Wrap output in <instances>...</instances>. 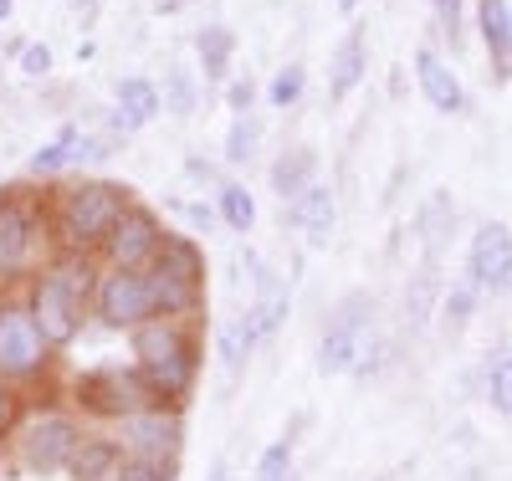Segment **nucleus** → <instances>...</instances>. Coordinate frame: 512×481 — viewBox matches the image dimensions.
Instances as JSON below:
<instances>
[{
	"instance_id": "obj_27",
	"label": "nucleus",
	"mask_w": 512,
	"mask_h": 481,
	"mask_svg": "<svg viewBox=\"0 0 512 481\" xmlns=\"http://www.w3.org/2000/svg\"><path fill=\"white\" fill-rule=\"evenodd\" d=\"M159 103H164V113L190 118V113H195V72H190V67H169V72H164Z\"/></svg>"
},
{
	"instance_id": "obj_14",
	"label": "nucleus",
	"mask_w": 512,
	"mask_h": 481,
	"mask_svg": "<svg viewBox=\"0 0 512 481\" xmlns=\"http://www.w3.org/2000/svg\"><path fill=\"white\" fill-rule=\"evenodd\" d=\"M333 221H338V200H333V190L323 180H313L297 200L282 205V226H297V231L308 236V246H328Z\"/></svg>"
},
{
	"instance_id": "obj_3",
	"label": "nucleus",
	"mask_w": 512,
	"mask_h": 481,
	"mask_svg": "<svg viewBox=\"0 0 512 481\" xmlns=\"http://www.w3.org/2000/svg\"><path fill=\"white\" fill-rule=\"evenodd\" d=\"M134 205V190L118 180H82L57 190L47 226L62 246V256H98V246L108 241V231L118 226V215Z\"/></svg>"
},
{
	"instance_id": "obj_1",
	"label": "nucleus",
	"mask_w": 512,
	"mask_h": 481,
	"mask_svg": "<svg viewBox=\"0 0 512 481\" xmlns=\"http://www.w3.org/2000/svg\"><path fill=\"white\" fill-rule=\"evenodd\" d=\"M93 282H98L93 256H57L31 277L26 308H31V318H36V328H41L52 354H62V348L77 343L82 323H88V313H93Z\"/></svg>"
},
{
	"instance_id": "obj_25",
	"label": "nucleus",
	"mask_w": 512,
	"mask_h": 481,
	"mask_svg": "<svg viewBox=\"0 0 512 481\" xmlns=\"http://www.w3.org/2000/svg\"><path fill=\"white\" fill-rule=\"evenodd\" d=\"M113 481H180V461H175V456H139V451H123Z\"/></svg>"
},
{
	"instance_id": "obj_29",
	"label": "nucleus",
	"mask_w": 512,
	"mask_h": 481,
	"mask_svg": "<svg viewBox=\"0 0 512 481\" xmlns=\"http://www.w3.org/2000/svg\"><path fill=\"white\" fill-rule=\"evenodd\" d=\"M72 139H77V123H67L52 144H41V149L31 154V174H36V180H47V174H62V169H67V149H72Z\"/></svg>"
},
{
	"instance_id": "obj_21",
	"label": "nucleus",
	"mask_w": 512,
	"mask_h": 481,
	"mask_svg": "<svg viewBox=\"0 0 512 481\" xmlns=\"http://www.w3.org/2000/svg\"><path fill=\"white\" fill-rule=\"evenodd\" d=\"M231 57H236V31L221 26V21H210L195 31V62L205 72V82H226L231 77Z\"/></svg>"
},
{
	"instance_id": "obj_9",
	"label": "nucleus",
	"mask_w": 512,
	"mask_h": 481,
	"mask_svg": "<svg viewBox=\"0 0 512 481\" xmlns=\"http://www.w3.org/2000/svg\"><path fill=\"white\" fill-rule=\"evenodd\" d=\"M93 318L113 333H134L139 323L154 318V292L144 272H123V267H103L93 282Z\"/></svg>"
},
{
	"instance_id": "obj_37",
	"label": "nucleus",
	"mask_w": 512,
	"mask_h": 481,
	"mask_svg": "<svg viewBox=\"0 0 512 481\" xmlns=\"http://www.w3.org/2000/svg\"><path fill=\"white\" fill-rule=\"evenodd\" d=\"M185 215H190V221H195L200 231H210V226H216V210H210V205H185Z\"/></svg>"
},
{
	"instance_id": "obj_35",
	"label": "nucleus",
	"mask_w": 512,
	"mask_h": 481,
	"mask_svg": "<svg viewBox=\"0 0 512 481\" xmlns=\"http://www.w3.org/2000/svg\"><path fill=\"white\" fill-rule=\"evenodd\" d=\"M226 103H231V113H251V103H256V82H251V77H236V82L226 87Z\"/></svg>"
},
{
	"instance_id": "obj_38",
	"label": "nucleus",
	"mask_w": 512,
	"mask_h": 481,
	"mask_svg": "<svg viewBox=\"0 0 512 481\" xmlns=\"http://www.w3.org/2000/svg\"><path fill=\"white\" fill-rule=\"evenodd\" d=\"M154 11H164V16H175V11H185V0H154Z\"/></svg>"
},
{
	"instance_id": "obj_31",
	"label": "nucleus",
	"mask_w": 512,
	"mask_h": 481,
	"mask_svg": "<svg viewBox=\"0 0 512 481\" xmlns=\"http://www.w3.org/2000/svg\"><path fill=\"white\" fill-rule=\"evenodd\" d=\"M303 87H308V67H303V62H287V67L272 77V87H267V103H272V108H292L297 98H303Z\"/></svg>"
},
{
	"instance_id": "obj_8",
	"label": "nucleus",
	"mask_w": 512,
	"mask_h": 481,
	"mask_svg": "<svg viewBox=\"0 0 512 481\" xmlns=\"http://www.w3.org/2000/svg\"><path fill=\"white\" fill-rule=\"evenodd\" d=\"M47 369H52V348L41 338L31 308L16 297H0V379L21 389V384L41 379Z\"/></svg>"
},
{
	"instance_id": "obj_10",
	"label": "nucleus",
	"mask_w": 512,
	"mask_h": 481,
	"mask_svg": "<svg viewBox=\"0 0 512 481\" xmlns=\"http://www.w3.org/2000/svg\"><path fill=\"white\" fill-rule=\"evenodd\" d=\"M164 241H169V231H164V221L149 210V205H128L123 215H118V226L108 231V241L98 246V256H103V267H123V272H144L149 261L164 251Z\"/></svg>"
},
{
	"instance_id": "obj_13",
	"label": "nucleus",
	"mask_w": 512,
	"mask_h": 481,
	"mask_svg": "<svg viewBox=\"0 0 512 481\" xmlns=\"http://www.w3.org/2000/svg\"><path fill=\"white\" fill-rule=\"evenodd\" d=\"M466 277L477 292H502L512 282V231L502 221H487L472 236V256H466Z\"/></svg>"
},
{
	"instance_id": "obj_6",
	"label": "nucleus",
	"mask_w": 512,
	"mask_h": 481,
	"mask_svg": "<svg viewBox=\"0 0 512 481\" xmlns=\"http://www.w3.org/2000/svg\"><path fill=\"white\" fill-rule=\"evenodd\" d=\"M154 292V318L195 323L205 313V251L195 236H169L164 251L144 267Z\"/></svg>"
},
{
	"instance_id": "obj_17",
	"label": "nucleus",
	"mask_w": 512,
	"mask_h": 481,
	"mask_svg": "<svg viewBox=\"0 0 512 481\" xmlns=\"http://www.w3.org/2000/svg\"><path fill=\"white\" fill-rule=\"evenodd\" d=\"M118 456H123V446L113 441V430H88L77 441V451H72V461H67V481H113V471H118Z\"/></svg>"
},
{
	"instance_id": "obj_22",
	"label": "nucleus",
	"mask_w": 512,
	"mask_h": 481,
	"mask_svg": "<svg viewBox=\"0 0 512 481\" xmlns=\"http://www.w3.org/2000/svg\"><path fill=\"white\" fill-rule=\"evenodd\" d=\"M313 180H318V154H313V149H287V154L272 164V190H277L282 205L297 200Z\"/></svg>"
},
{
	"instance_id": "obj_20",
	"label": "nucleus",
	"mask_w": 512,
	"mask_h": 481,
	"mask_svg": "<svg viewBox=\"0 0 512 481\" xmlns=\"http://www.w3.org/2000/svg\"><path fill=\"white\" fill-rule=\"evenodd\" d=\"M369 72V52H364V31H349L344 41L333 47V62H328V98L333 103H344L354 87L364 82Z\"/></svg>"
},
{
	"instance_id": "obj_26",
	"label": "nucleus",
	"mask_w": 512,
	"mask_h": 481,
	"mask_svg": "<svg viewBox=\"0 0 512 481\" xmlns=\"http://www.w3.org/2000/svg\"><path fill=\"white\" fill-rule=\"evenodd\" d=\"M256 149H262V118H256V113H236L231 134H226V159L231 164H251Z\"/></svg>"
},
{
	"instance_id": "obj_34",
	"label": "nucleus",
	"mask_w": 512,
	"mask_h": 481,
	"mask_svg": "<svg viewBox=\"0 0 512 481\" xmlns=\"http://www.w3.org/2000/svg\"><path fill=\"white\" fill-rule=\"evenodd\" d=\"M472 297H477V287H472V282L456 287V292L446 297V323H451V328H461V323H466V313H472Z\"/></svg>"
},
{
	"instance_id": "obj_18",
	"label": "nucleus",
	"mask_w": 512,
	"mask_h": 481,
	"mask_svg": "<svg viewBox=\"0 0 512 481\" xmlns=\"http://www.w3.org/2000/svg\"><path fill=\"white\" fill-rule=\"evenodd\" d=\"M262 348V328H256V318H251V308H241V313H231L221 328H216V359H221V369L236 379L246 364H251V354Z\"/></svg>"
},
{
	"instance_id": "obj_41",
	"label": "nucleus",
	"mask_w": 512,
	"mask_h": 481,
	"mask_svg": "<svg viewBox=\"0 0 512 481\" xmlns=\"http://www.w3.org/2000/svg\"><path fill=\"white\" fill-rule=\"evenodd\" d=\"M11 11H16V0H0V21H6Z\"/></svg>"
},
{
	"instance_id": "obj_16",
	"label": "nucleus",
	"mask_w": 512,
	"mask_h": 481,
	"mask_svg": "<svg viewBox=\"0 0 512 481\" xmlns=\"http://www.w3.org/2000/svg\"><path fill=\"white\" fill-rule=\"evenodd\" d=\"M415 77H420V93L431 98L436 113H466V87H461V77L451 72L446 57H436L431 47H420L415 52Z\"/></svg>"
},
{
	"instance_id": "obj_40",
	"label": "nucleus",
	"mask_w": 512,
	"mask_h": 481,
	"mask_svg": "<svg viewBox=\"0 0 512 481\" xmlns=\"http://www.w3.org/2000/svg\"><path fill=\"white\" fill-rule=\"evenodd\" d=\"M72 6H82V11H98V6H103V0H72Z\"/></svg>"
},
{
	"instance_id": "obj_15",
	"label": "nucleus",
	"mask_w": 512,
	"mask_h": 481,
	"mask_svg": "<svg viewBox=\"0 0 512 481\" xmlns=\"http://www.w3.org/2000/svg\"><path fill=\"white\" fill-rule=\"evenodd\" d=\"M159 113H164V103H159V87L149 77H123L113 87V134H123V139L139 134Z\"/></svg>"
},
{
	"instance_id": "obj_32",
	"label": "nucleus",
	"mask_w": 512,
	"mask_h": 481,
	"mask_svg": "<svg viewBox=\"0 0 512 481\" xmlns=\"http://www.w3.org/2000/svg\"><path fill=\"white\" fill-rule=\"evenodd\" d=\"M21 415H26V410H21V389L0 379V441H11V435H16Z\"/></svg>"
},
{
	"instance_id": "obj_28",
	"label": "nucleus",
	"mask_w": 512,
	"mask_h": 481,
	"mask_svg": "<svg viewBox=\"0 0 512 481\" xmlns=\"http://www.w3.org/2000/svg\"><path fill=\"white\" fill-rule=\"evenodd\" d=\"M487 400L497 415L512 420V348H497L492 364H487Z\"/></svg>"
},
{
	"instance_id": "obj_30",
	"label": "nucleus",
	"mask_w": 512,
	"mask_h": 481,
	"mask_svg": "<svg viewBox=\"0 0 512 481\" xmlns=\"http://www.w3.org/2000/svg\"><path fill=\"white\" fill-rule=\"evenodd\" d=\"M292 461H297V446L292 435H282V441H272L256 456V481H292Z\"/></svg>"
},
{
	"instance_id": "obj_39",
	"label": "nucleus",
	"mask_w": 512,
	"mask_h": 481,
	"mask_svg": "<svg viewBox=\"0 0 512 481\" xmlns=\"http://www.w3.org/2000/svg\"><path fill=\"white\" fill-rule=\"evenodd\" d=\"M359 6H364V0H338V11H344V16H354Z\"/></svg>"
},
{
	"instance_id": "obj_23",
	"label": "nucleus",
	"mask_w": 512,
	"mask_h": 481,
	"mask_svg": "<svg viewBox=\"0 0 512 481\" xmlns=\"http://www.w3.org/2000/svg\"><path fill=\"white\" fill-rule=\"evenodd\" d=\"M482 41H487V57H492L497 77H507V67H512V11H507V0H482Z\"/></svg>"
},
{
	"instance_id": "obj_4",
	"label": "nucleus",
	"mask_w": 512,
	"mask_h": 481,
	"mask_svg": "<svg viewBox=\"0 0 512 481\" xmlns=\"http://www.w3.org/2000/svg\"><path fill=\"white\" fill-rule=\"evenodd\" d=\"M82 435H88V425H82V415L72 405H36V410L21 415V425H16V435L6 446H11L16 471L47 481V476L67 471V461H72Z\"/></svg>"
},
{
	"instance_id": "obj_7",
	"label": "nucleus",
	"mask_w": 512,
	"mask_h": 481,
	"mask_svg": "<svg viewBox=\"0 0 512 481\" xmlns=\"http://www.w3.org/2000/svg\"><path fill=\"white\" fill-rule=\"evenodd\" d=\"M149 405H159V395L149 389V379L134 369V359L128 364H93V369H82L72 379V410L82 420L118 425L123 415L149 410Z\"/></svg>"
},
{
	"instance_id": "obj_24",
	"label": "nucleus",
	"mask_w": 512,
	"mask_h": 481,
	"mask_svg": "<svg viewBox=\"0 0 512 481\" xmlns=\"http://www.w3.org/2000/svg\"><path fill=\"white\" fill-rule=\"evenodd\" d=\"M216 215L236 231V236H246L251 226H256V195L246 190V185H236V180H226L221 190H216Z\"/></svg>"
},
{
	"instance_id": "obj_33",
	"label": "nucleus",
	"mask_w": 512,
	"mask_h": 481,
	"mask_svg": "<svg viewBox=\"0 0 512 481\" xmlns=\"http://www.w3.org/2000/svg\"><path fill=\"white\" fill-rule=\"evenodd\" d=\"M21 77H31V82L52 77V47H47V41H31V47H21Z\"/></svg>"
},
{
	"instance_id": "obj_11",
	"label": "nucleus",
	"mask_w": 512,
	"mask_h": 481,
	"mask_svg": "<svg viewBox=\"0 0 512 481\" xmlns=\"http://www.w3.org/2000/svg\"><path fill=\"white\" fill-rule=\"evenodd\" d=\"M113 430V441L123 451H139V456H175L185 451V405H149V410H134V415H123Z\"/></svg>"
},
{
	"instance_id": "obj_12",
	"label": "nucleus",
	"mask_w": 512,
	"mask_h": 481,
	"mask_svg": "<svg viewBox=\"0 0 512 481\" xmlns=\"http://www.w3.org/2000/svg\"><path fill=\"white\" fill-rule=\"evenodd\" d=\"M47 226V215L26 205L16 190H0V282L26 272L36 261V236Z\"/></svg>"
},
{
	"instance_id": "obj_19",
	"label": "nucleus",
	"mask_w": 512,
	"mask_h": 481,
	"mask_svg": "<svg viewBox=\"0 0 512 481\" xmlns=\"http://www.w3.org/2000/svg\"><path fill=\"white\" fill-rule=\"evenodd\" d=\"M251 282H256V297L246 302V308H251L256 328H262V343H267V338L282 333V323H287V313H292V292H287V282H282L277 272H267V267H256Z\"/></svg>"
},
{
	"instance_id": "obj_5",
	"label": "nucleus",
	"mask_w": 512,
	"mask_h": 481,
	"mask_svg": "<svg viewBox=\"0 0 512 481\" xmlns=\"http://www.w3.org/2000/svg\"><path fill=\"white\" fill-rule=\"evenodd\" d=\"M379 364V323H374V297L349 292L333 302L318 333V369L323 374H369Z\"/></svg>"
},
{
	"instance_id": "obj_2",
	"label": "nucleus",
	"mask_w": 512,
	"mask_h": 481,
	"mask_svg": "<svg viewBox=\"0 0 512 481\" xmlns=\"http://www.w3.org/2000/svg\"><path fill=\"white\" fill-rule=\"evenodd\" d=\"M128 354L134 369L149 379V389L159 395V405H185L200 384V338L195 323L180 318H149L128 333Z\"/></svg>"
},
{
	"instance_id": "obj_36",
	"label": "nucleus",
	"mask_w": 512,
	"mask_h": 481,
	"mask_svg": "<svg viewBox=\"0 0 512 481\" xmlns=\"http://www.w3.org/2000/svg\"><path fill=\"white\" fill-rule=\"evenodd\" d=\"M431 6H436V16H441V26L456 36L461 31V0H431Z\"/></svg>"
}]
</instances>
